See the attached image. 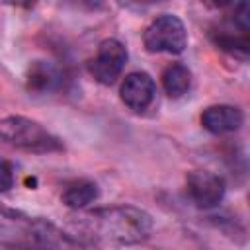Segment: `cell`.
I'll use <instances>...</instances> for the list:
<instances>
[{"label":"cell","instance_id":"1","mask_svg":"<svg viewBox=\"0 0 250 250\" xmlns=\"http://www.w3.org/2000/svg\"><path fill=\"white\" fill-rule=\"evenodd\" d=\"M82 236L100 244H137L150 236L152 219L143 209L131 205L96 209L76 223Z\"/></svg>","mask_w":250,"mask_h":250},{"label":"cell","instance_id":"2","mask_svg":"<svg viewBox=\"0 0 250 250\" xmlns=\"http://www.w3.org/2000/svg\"><path fill=\"white\" fill-rule=\"evenodd\" d=\"M0 141H4L10 146H16L25 152H59L62 150V141L47 131L41 123L21 117V115H10L0 119Z\"/></svg>","mask_w":250,"mask_h":250},{"label":"cell","instance_id":"3","mask_svg":"<svg viewBox=\"0 0 250 250\" xmlns=\"http://www.w3.org/2000/svg\"><path fill=\"white\" fill-rule=\"evenodd\" d=\"M143 43L148 53L180 55L188 47V29L178 16L164 14L146 27Z\"/></svg>","mask_w":250,"mask_h":250},{"label":"cell","instance_id":"4","mask_svg":"<svg viewBox=\"0 0 250 250\" xmlns=\"http://www.w3.org/2000/svg\"><path fill=\"white\" fill-rule=\"evenodd\" d=\"M127 62V49L119 39H104L96 51V57L90 61L92 76L104 84H113L123 72Z\"/></svg>","mask_w":250,"mask_h":250},{"label":"cell","instance_id":"5","mask_svg":"<svg viewBox=\"0 0 250 250\" xmlns=\"http://www.w3.org/2000/svg\"><path fill=\"white\" fill-rule=\"evenodd\" d=\"M225 180L209 170H193L188 176V191L201 209H211L225 197Z\"/></svg>","mask_w":250,"mask_h":250},{"label":"cell","instance_id":"6","mask_svg":"<svg viewBox=\"0 0 250 250\" xmlns=\"http://www.w3.org/2000/svg\"><path fill=\"white\" fill-rule=\"evenodd\" d=\"M121 100L133 111H145L156 96V84L146 72H131L121 84Z\"/></svg>","mask_w":250,"mask_h":250},{"label":"cell","instance_id":"7","mask_svg":"<svg viewBox=\"0 0 250 250\" xmlns=\"http://www.w3.org/2000/svg\"><path fill=\"white\" fill-rule=\"evenodd\" d=\"M244 121L242 111L236 105H211L201 113V125L213 133V135H225V133H234L240 129Z\"/></svg>","mask_w":250,"mask_h":250},{"label":"cell","instance_id":"8","mask_svg":"<svg viewBox=\"0 0 250 250\" xmlns=\"http://www.w3.org/2000/svg\"><path fill=\"white\" fill-rule=\"evenodd\" d=\"M62 86V72L49 61H35L27 68L25 88L31 94H53Z\"/></svg>","mask_w":250,"mask_h":250},{"label":"cell","instance_id":"9","mask_svg":"<svg viewBox=\"0 0 250 250\" xmlns=\"http://www.w3.org/2000/svg\"><path fill=\"white\" fill-rule=\"evenodd\" d=\"M98 193L100 191H98V186L94 182L80 180V182H74V184L66 186L61 199L70 209H84L86 205H90L92 201L98 199Z\"/></svg>","mask_w":250,"mask_h":250},{"label":"cell","instance_id":"10","mask_svg":"<svg viewBox=\"0 0 250 250\" xmlns=\"http://www.w3.org/2000/svg\"><path fill=\"white\" fill-rule=\"evenodd\" d=\"M162 86L170 98H182L191 86V72L188 70V66L174 62L162 72Z\"/></svg>","mask_w":250,"mask_h":250},{"label":"cell","instance_id":"11","mask_svg":"<svg viewBox=\"0 0 250 250\" xmlns=\"http://www.w3.org/2000/svg\"><path fill=\"white\" fill-rule=\"evenodd\" d=\"M213 41L219 49H223V51H227L234 57L246 59V55H248V33L234 35V33H229V31H221V33L213 35Z\"/></svg>","mask_w":250,"mask_h":250},{"label":"cell","instance_id":"12","mask_svg":"<svg viewBox=\"0 0 250 250\" xmlns=\"http://www.w3.org/2000/svg\"><path fill=\"white\" fill-rule=\"evenodd\" d=\"M234 25L240 27V31H246L250 29V6H248V0H242L236 10H234Z\"/></svg>","mask_w":250,"mask_h":250},{"label":"cell","instance_id":"13","mask_svg":"<svg viewBox=\"0 0 250 250\" xmlns=\"http://www.w3.org/2000/svg\"><path fill=\"white\" fill-rule=\"evenodd\" d=\"M14 186V170L12 164L6 160H0V191H8Z\"/></svg>","mask_w":250,"mask_h":250},{"label":"cell","instance_id":"14","mask_svg":"<svg viewBox=\"0 0 250 250\" xmlns=\"http://www.w3.org/2000/svg\"><path fill=\"white\" fill-rule=\"evenodd\" d=\"M10 6H16V8H33L37 4V0H2Z\"/></svg>","mask_w":250,"mask_h":250},{"label":"cell","instance_id":"15","mask_svg":"<svg viewBox=\"0 0 250 250\" xmlns=\"http://www.w3.org/2000/svg\"><path fill=\"white\" fill-rule=\"evenodd\" d=\"M127 6H148V4H154V2H160V0H119Z\"/></svg>","mask_w":250,"mask_h":250},{"label":"cell","instance_id":"16","mask_svg":"<svg viewBox=\"0 0 250 250\" xmlns=\"http://www.w3.org/2000/svg\"><path fill=\"white\" fill-rule=\"evenodd\" d=\"M209 4H213V6H217V8H225V6H229L232 0H207Z\"/></svg>","mask_w":250,"mask_h":250}]
</instances>
